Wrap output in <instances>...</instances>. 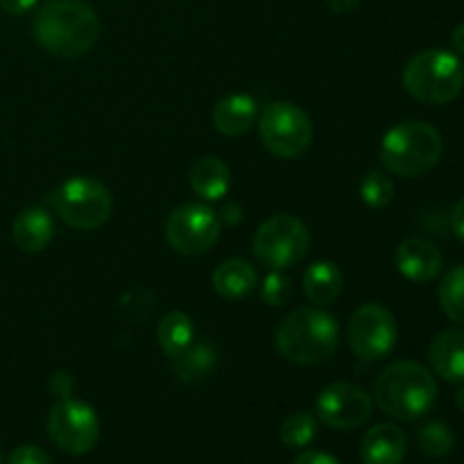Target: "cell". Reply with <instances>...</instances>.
Segmentation results:
<instances>
[{
    "label": "cell",
    "instance_id": "cell-30",
    "mask_svg": "<svg viewBox=\"0 0 464 464\" xmlns=\"http://www.w3.org/2000/svg\"><path fill=\"white\" fill-rule=\"evenodd\" d=\"M36 5V0H0V9L12 16H23Z\"/></svg>",
    "mask_w": 464,
    "mask_h": 464
},
{
    "label": "cell",
    "instance_id": "cell-33",
    "mask_svg": "<svg viewBox=\"0 0 464 464\" xmlns=\"http://www.w3.org/2000/svg\"><path fill=\"white\" fill-rule=\"evenodd\" d=\"M451 45L458 54H464V23L458 25L451 34Z\"/></svg>",
    "mask_w": 464,
    "mask_h": 464
},
{
    "label": "cell",
    "instance_id": "cell-25",
    "mask_svg": "<svg viewBox=\"0 0 464 464\" xmlns=\"http://www.w3.org/2000/svg\"><path fill=\"white\" fill-rule=\"evenodd\" d=\"M317 435V417L311 412H293L279 429L281 442L288 449H306Z\"/></svg>",
    "mask_w": 464,
    "mask_h": 464
},
{
    "label": "cell",
    "instance_id": "cell-21",
    "mask_svg": "<svg viewBox=\"0 0 464 464\" xmlns=\"http://www.w3.org/2000/svg\"><path fill=\"white\" fill-rule=\"evenodd\" d=\"M195 338V324L190 320L188 313L184 311H170L161 317L157 329V340L159 347L166 356L177 358L179 353H184L186 349L193 344Z\"/></svg>",
    "mask_w": 464,
    "mask_h": 464
},
{
    "label": "cell",
    "instance_id": "cell-32",
    "mask_svg": "<svg viewBox=\"0 0 464 464\" xmlns=\"http://www.w3.org/2000/svg\"><path fill=\"white\" fill-rule=\"evenodd\" d=\"M358 3H361V0H326V5L331 7V12H335V14L352 12V9L358 7Z\"/></svg>",
    "mask_w": 464,
    "mask_h": 464
},
{
    "label": "cell",
    "instance_id": "cell-35",
    "mask_svg": "<svg viewBox=\"0 0 464 464\" xmlns=\"http://www.w3.org/2000/svg\"><path fill=\"white\" fill-rule=\"evenodd\" d=\"M0 464H3V456H0Z\"/></svg>",
    "mask_w": 464,
    "mask_h": 464
},
{
    "label": "cell",
    "instance_id": "cell-4",
    "mask_svg": "<svg viewBox=\"0 0 464 464\" xmlns=\"http://www.w3.org/2000/svg\"><path fill=\"white\" fill-rule=\"evenodd\" d=\"M444 152L440 131L421 121H406L394 125L381 143V163L390 175L421 177L433 170Z\"/></svg>",
    "mask_w": 464,
    "mask_h": 464
},
{
    "label": "cell",
    "instance_id": "cell-16",
    "mask_svg": "<svg viewBox=\"0 0 464 464\" xmlns=\"http://www.w3.org/2000/svg\"><path fill=\"white\" fill-rule=\"evenodd\" d=\"M54 236V220L44 207H27L14 218L12 238L21 252H44Z\"/></svg>",
    "mask_w": 464,
    "mask_h": 464
},
{
    "label": "cell",
    "instance_id": "cell-24",
    "mask_svg": "<svg viewBox=\"0 0 464 464\" xmlns=\"http://www.w3.org/2000/svg\"><path fill=\"white\" fill-rule=\"evenodd\" d=\"M453 430L444 421H429L417 430V447L426 458H444L453 451Z\"/></svg>",
    "mask_w": 464,
    "mask_h": 464
},
{
    "label": "cell",
    "instance_id": "cell-3",
    "mask_svg": "<svg viewBox=\"0 0 464 464\" xmlns=\"http://www.w3.org/2000/svg\"><path fill=\"white\" fill-rule=\"evenodd\" d=\"M338 322L320 306L295 308L275 335L281 356L302 367H315L329 361L338 349Z\"/></svg>",
    "mask_w": 464,
    "mask_h": 464
},
{
    "label": "cell",
    "instance_id": "cell-6",
    "mask_svg": "<svg viewBox=\"0 0 464 464\" xmlns=\"http://www.w3.org/2000/svg\"><path fill=\"white\" fill-rule=\"evenodd\" d=\"M53 211L68 227L80 231H91L102 227L109 220L113 208L111 193L104 184L93 177H72L63 181L50 195Z\"/></svg>",
    "mask_w": 464,
    "mask_h": 464
},
{
    "label": "cell",
    "instance_id": "cell-14",
    "mask_svg": "<svg viewBox=\"0 0 464 464\" xmlns=\"http://www.w3.org/2000/svg\"><path fill=\"white\" fill-rule=\"evenodd\" d=\"M406 451V433L394 424H376L361 442L362 464H401Z\"/></svg>",
    "mask_w": 464,
    "mask_h": 464
},
{
    "label": "cell",
    "instance_id": "cell-9",
    "mask_svg": "<svg viewBox=\"0 0 464 464\" xmlns=\"http://www.w3.org/2000/svg\"><path fill=\"white\" fill-rule=\"evenodd\" d=\"M222 222L211 207L188 202L177 207L166 222V240L177 254L202 256L220 238Z\"/></svg>",
    "mask_w": 464,
    "mask_h": 464
},
{
    "label": "cell",
    "instance_id": "cell-26",
    "mask_svg": "<svg viewBox=\"0 0 464 464\" xmlns=\"http://www.w3.org/2000/svg\"><path fill=\"white\" fill-rule=\"evenodd\" d=\"M361 198L367 207L385 208L394 199V184L385 172L372 170L361 181Z\"/></svg>",
    "mask_w": 464,
    "mask_h": 464
},
{
    "label": "cell",
    "instance_id": "cell-2",
    "mask_svg": "<svg viewBox=\"0 0 464 464\" xmlns=\"http://www.w3.org/2000/svg\"><path fill=\"white\" fill-rule=\"evenodd\" d=\"M438 401V383L424 365L399 361L385 367L374 383V403L397 421H417Z\"/></svg>",
    "mask_w": 464,
    "mask_h": 464
},
{
    "label": "cell",
    "instance_id": "cell-11",
    "mask_svg": "<svg viewBox=\"0 0 464 464\" xmlns=\"http://www.w3.org/2000/svg\"><path fill=\"white\" fill-rule=\"evenodd\" d=\"M397 320L381 304L356 308L349 320V347L362 362H376L390 356L397 344Z\"/></svg>",
    "mask_w": 464,
    "mask_h": 464
},
{
    "label": "cell",
    "instance_id": "cell-31",
    "mask_svg": "<svg viewBox=\"0 0 464 464\" xmlns=\"http://www.w3.org/2000/svg\"><path fill=\"white\" fill-rule=\"evenodd\" d=\"M451 227L453 231H456L458 238L464 243V198H460L456 202V207H453L451 211Z\"/></svg>",
    "mask_w": 464,
    "mask_h": 464
},
{
    "label": "cell",
    "instance_id": "cell-22",
    "mask_svg": "<svg viewBox=\"0 0 464 464\" xmlns=\"http://www.w3.org/2000/svg\"><path fill=\"white\" fill-rule=\"evenodd\" d=\"M216 365V349L211 344H190L184 353L175 358V374L184 383L204 379Z\"/></svg>",
    "mask_w": 464,
    "mask_h": 464
},
{
    "label": "cell",
    "instance_id": "cell-13",
    "mask_svg": "<svg viewBox=\"0 0 464 464\" xmlns=\"http://www.w3.org/2000/svg\"><path fill=\"white\" fill-rule=\"evenodd\" d=\"M394 266L415 284H426L433 281L442 272L444 258L438 245L426 238H406L394 252Z\"/></svg>",
    "mask_w": 464,
    "mask_h": 464
},
{
    "label": "cell",
    "instance_id": "cell-10",
    "mask_svg": "<svg viewBox=\"0 0 464 464\" xmlns=\"http://www.w3.org/2000/svg\"><path fill=\"white\" fill-rule=\"evenodd\" d=\"M48 435L63 453L84 456L98 444L100 420L89 403L66 397L50 411Z\"/></svg>",
    "mask_w": 464,
    "mask_h": 464
},
{
    "label": "cell",
    "instance_id": "cell-15",
    "mask_svg": "<svg viewBox=\"0 0 464 464\" xmlns=\"http://www.w3.org/2000/svg\"><path fill=\"white\" fill-rule=\"evenodd\" d=\"M430 370L447 383H464V331L449 329L429 347Z\"/></svg>",
    "mask_w": 464,
    "mask_h": 464
},
{
    "label": "cell",
    "instance_id": "cell-28",
    "mask_svg": "<svg viewBox=\"0 0 464 464\" xmlns=\"http://www.w3.org/2000/svg\"><path fill=\"white\" fill-rule=\"evenodd\" d=\"M7 464H53L50 462V456L41 447H34V444H23V447L14 449L9 453Z\"/></svg>",
    "mask_w": 464,
    "mask_h": 464
},
{
    "label": "cell",
    "instance_id": "cell-5",
    "mask_svg": "<svg viewBox=\"0 0 464 464\" xmlns=\"http://www.w3.org/2000/svg\"><path fill=\"white\" fill-rule=\"evenodd\" d=\"M403 86L417 102L447 104L460 95L464 68L458 54L449 50H424L403 68Z\"/></svg>",
    "mask_w": 464,
    "mask_h": 464
},
{
    "label": "cell",
    "instance_id": "cell-34",
    "mask_svg": "<svg viewBox=\"0 0 464 464\" xmlns=\"http://www.w3.org/2000/svg\"><path fill=\"white\" fill-rule=\"evenodd\" d=\"M456 403H458V408H460V411L464 412V388L456 394Z\"/></svg>",
    "mask_w": 464,
    "mask_h": 464
},
{
    "label": "cell",
    "instance_id": "cell-12",
    "mask_svg": "<svg viewBox=\"0 0 464 464\" xmlns=\"http://www.w3.org/2000/svg\"><path fill=\"white\" fill-rule=\"evenodd\" d=\"M374 412V399L353 383H331L317 394L315 415L335 430H353L367 424Z\"/></svg>",
    "mask_w": 464,
    "mask_h": 464
},
{
    "label": "cell",
    "instance_id": "cell-20",
    "mask_svg": "<svg viewBox=\"0 0 464 464\" xmlns=\"http://www.w3.org/2000/svg\"><path fill=\"white\" fill-rule=\"evenodd\" d=\"M302 284L308 302L324 308L334 304L340 297V293H343V270L331 261L313 263L304 272Z\"/></svg>",
    "mask_w": 464,
    "mask_h": 464
},
{
    "label": "cell",
    "instance_id": "cell-19",
    "mask_svg": "<svg viewBox=\"0 0 464 464\" xmlns=\"http://www.w3.org/2000/svg\"><path fill=\"white\" fill-rule=\"evenodd\" d=\"M256 270L245 258H227L213 272V288L225 299H243L256 288Z\"/></svg>",
    "mask_w": 464,
    "mask_h": 464
},
{
    "label": "cell",
    "instance_id": "cell-1",
    "mask_svg": "<svg viewBox=\"0 0 464 464\" xmlns=\"http://www.w3.org/2000/svg\"><path fill=\"white\" fill-rule=\"evenodd\" d=\"M36 44L59 59L89 53L100 39V18L84 0H48L32 23Z\"/></svg>",
    "mask_w": 464,
    "mask_h": 464
},
{
    "label": "cell",
    "instance_id": "cell-27",
    "mask_svg": "<svg viewBox=\"0 0 464 464\" xmlns=\"http://www.w3.org/2000/svg\"><path fill=\"white\" fill-rule=\"evenodd\" d=\"M293 297V284L281 270H272L261 284V299L267 306H284Z\"/></svg>",
    "mask_w": 464,
    "mask_h": 464
},
{
    "label": "cell",
    "instance_id": "cell-23",
    "mask_svg": "<svg viewBox=\"0 0 464 464\" xmlns=\"http://www.w3.org/2000/svg\"><path fill=\"white\" fill-rule=\"evenodd\" d=\"M440 306L451 322L464 326V266L453 267L440 284Z\"/></svg>",
    "mask_w": 464,
    "mask_h": 464
},
{
    "label": "cell",
    "instance_id": "cell-7",
    "mask_svg": "<svg viewBox=\"0 0 464 464\" xmlns=\"http://www.w3.org/2000/svg\"><path fill=\"white\" fill-rule=\"evenodd\" d=\"M308 247H311L308 227L288 213L267 218L252 240L254 256L270 270H288L297 266L308 254Z\"/></svg>",
    "mask_w": 464,
    "mask_h": 464
},
{
    "label": "cell",
    "instance_id": "cell-29",
    "mask_svg": "<svg viewBox=\"0 0 464 464\" xmlns=\"http://www.w3.org/2000/svg\"><path fill=\"white\" fill-rule=\"evenodd\" d=\"M293 464H340L331 453L324 451H304L295 458Z\"/></svg>",
    "mask_w": 464,
    "mask_h": 464
},
{
    "label": "cell",
    "instance_id": "cell-8",
    "mask_svg": "<svg viewBox=\"0 0 464 464\" xmlns=\"http://www.w3.org/2000/svg\"><path fill=\"white\" fill-rule=\"evenodd\" d=\"M258 134L267 152L279 159H297L313 140L308 113L293 102H270L258 118Z\"/></svg>",
    "mask_w": 464,
    "mask_h": 464
},
{
    "label": "cell",
    "instance_id": "cell-18",
    "mask_svg": "<svg viewBox=\"0 0 464 464\" xmlns=\"http://www.w3.org/2000/svg\"><path fill=\"white\" fill-rule=\"evenodd\" d=\"M190 188L204 202H218L227 195L231 186V170L222 159L202 157L190 168Z\"/></svg>",
    "mask_w": 464,
    "mask_h": 464
},
{
    "label": "cell",
    "instance_id": "cell-17",
    "mask_svg": "<svg viewBox=\"0 0 464 464\" xmlns=\"http://www.w3.org/2000/svg\"><path fill=\"white\" fill-rule=\"evenodd\" d=\"M256 100L247 93H234L222 98L213 109V127L225 136H243L256 122Z\"/></svg>",
    "mask_w": 464,
    "mask_h": 464
}]
</instances>
